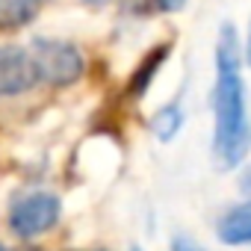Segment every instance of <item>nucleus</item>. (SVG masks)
I'll return each mask as SVG.
<instances>
[{
	"label": "nucleus",
	"instance_id": "1",
	"mask_svg": "<svg viewBox=\"0 0 251 251\" xmlns=\"http://www.w3.org/2000/svg\"><path fill=\"white\" fill-rule=\"evenodd\" d=\"M213 163L219 169H236L251 148V121L245 109V83L239 74H216L213 92Z\"/></svg>",
	"mask_w": 251,
	"mask_h": 251
},
{
	"label": "nucleus",
	"instance_id": "2",
	"mask_svg": "<svg viewBox=\"0 0 251 251\" xmlns=\"http://www.w3.org/2000/svg\"><path fill=\"white\" fill-rule=\"evenodd\" d=\"M33 59L39 68V80H48L50 86H71L83 77V53L77 45L62 39H36L33 42Z\"/></svg>",
	"mask_w": 251,
	"mask_h": 251
},
{
	"label": "nucleus",
	"instance_id": "3",
	"mask_svg": "<svg viewBox=\"0 0 251 251\" xmlns=\"http://www.w3.org/2000/svg\"><path fill=\"white\" fill-rule=\"evenodd\" d=\"M62 216V201L50 192H30L9 207V227L21 239H36L48 233Z\"/></svg>",
	"mask_w": 251,
	"mask_h": 251
},
{
	"label": "nucleus",
	"instance_id": "4",
	"mask_svg": "<svg viewBox=\"0 0 251 251\" xmlns=\"http://www.w3.org/2000/svg\"><path fill=\"white\" fill-rule=\"evenodd\" d=\"M39 83L36 59L21 45H0V98H15Z\"/></svg>",
	"mask_w": 251,
	"mask_h": 251
},
{
	"label": "nucleus",
	"instance_id": "5",
	"mask_svg": "<svg viewBox=\"0 0 251 251\" xmlns=\"http://www.w3.org/2000/svg\"><path fill=\"white\" fill-rule=\"evenodd\" d=\"M216 233L225 245H251V207H230L216 222Z\"/></svg>",
	"mask_w": 251,
	"mask_h": 251
},
{
	"label": "nucleus",
	"instance_id": "6",
	"mask_svg": "<svg viewBox=\"0 0 251 251\" xmlns=\"http://www.w3.org/2000/svg\"><path fill=\"white\" fill-rule=\"evenodd\" d=\"M239 68H242V50H239L236 27L222 24L216 39V74H239Z\"/></svg>",
	"mask_w": 251,
	"mask_h": 251
},
{
	"label": "nucleus",
	"instance_id": "7",
	"mask_svg": "<svg viewBox=\"0 0 251 251\" xmlns=\"http://www.w3.org/2000/svg\"><path fill=\"white\" fill-rule=\"evenodd\" d=\"M169 50H172V45H157V48L139 62V68L133 71V77H130V83H127V92H130L133 98H142V95L151 89V83H154V77H157L163 59L169 56Z\"/></svg>",
	"mask_w": 251,
	"mask_h": 251
},
{
	"label": "nucleus",
	"instance_id": "8",
	"mask_svg": "<svg viewBox=\"0 0 251 251\" xmlns=\"http://www.w3.org/2000/svg\"><path fill=\"white\" fill-rule=\"evenodd\" d=\"M39 12V0H0V30H21Z\"/></svg>",
	"mask_w": 251,
	"mask_h": 251
},
{
	"label": "nucleus",
	"instance_id": "9",
	"mask_svg": "<svg viewBox=\"0 0 251 251\" xmlns=\"http://www.w3.org/2000/svg\"><path fill=\"white\" fill-rule=\"evenodd\" d=\"M180 127H183V109L177 103H169V106L157 109L154 118H151V130L160 142H172Z\"/></svg>",
	"mask_w": 251,
	"mask_h": 251
},
{
	"label": "nucleus",
	"instance_id": "10",
	"mask_svg": "<svg viewBox=\"0 0 251 251\" xmlns=\"http://www.w3.org/2000/svg\"><path fill=\"white\" fill-rule=\"evenodd\" d=\"M186 6V0H151V12H177Z\"/></svg>",
	"mask_w": 251,
	"mask_h": 251
},
{
	"label": "nucleus",
	"instance_id": "11",
	"mask_svg": "<svg viewBox=\"0 0 251 251\" xmlns=\"http://www.w3.org/2000/svg\"><path fill=\"white\" fill-rule=\"evenodd\" d=\"M239 195L245 198V207H251V169L239 175Z\"/></svg>",
	"mask_w": 251,
	"mask_h": 251
},
{
	"label": "nucleus",
	"instance_id": "12",
	"mask_svg": "<svg viewBox=\"0 0 251 251\" xmlns=\"http://www.w3.org/2000/svg\"><path fill=\"white\" fill-rule=\"evenodd\" d=\"M172 251H204V248H201V245H195V242H192V239H186V236H175Z\"/></svg>",
	"mask_w": 251,
	"mask_h": 251
},
{
	"label": "nucleus",
	"instance_id": "13",
	"mask_svg": "<svg viewBox=\"0 0 251 251\" xmlns=\"http://www.w3.org/2000/svg\"><path fill=\"white\" fill-rule=\"evenodd\" d=\"M245 62L251 65V24H248V39H245Z\"/></svg>",
	"mask_w": 251,
	"mask_h": 251
},
{
	"label": "nucleus",
	"instance_id": "14",
	"mask_svg": "<svg viewBox=\"0 0 251 251\" xmlns=\"http://www.w3.org/2000/svg\"><path fill=\"white\" fill-rule=\"evenodd\" d=\"M83 3H89V6H103V3H109V0H83Z\"/></svg>",
	"mask_w": 251,
	"mask_h": 251
},
{
	"label": "nucleus",
	"instance_id": "15",
	"mask_svg": "<svg viewBox=\"0 0 251 251\" xmlns=\"http://www.w3.org/2000/svg\"><path fill=\"white\" fill-rule=\"evenodd\" d=\"M0 251H9V248H6V245H3V242H0Z\"/></svg>",
	"mask_w": 251,
	"mask_h": 251
},
{
	"label": "nucleus",
	"instance_id": "16",
	"mask_svg": "<svg viewBox=\"0 0 251 251\" xmlns=\"http://www.w3.org/2000/svg\"><path fill=\"white\" fill-rule=\"evenodd\" d=\"M130 251H139V248H130Z\"/></svg>",
	"mask_w": 251,
	"mask_h": 251
}]
</instances>
